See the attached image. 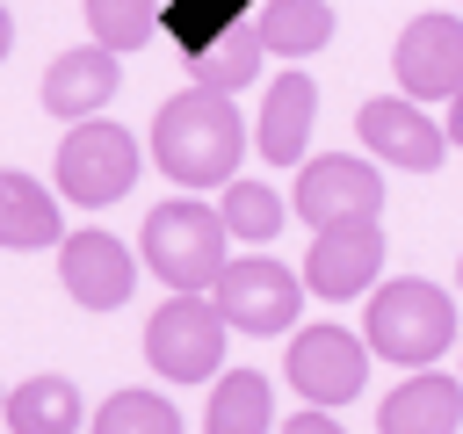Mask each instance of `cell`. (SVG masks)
<instances>
[{"instance_id":"cell-7","label":"cell","mask_w":463,"mask_h":434,"mask_svg":"<svg viewBox=\"0 0 463 434\" xmlns=\"http://www.w3.org/2000/svg\"><path fill=\"white\" fill-rule=\"evenodd\" d=\"M289 210H297L311 231L383 217V174H376V159H362V152H318V159H304Z\"/></svg>"},{"instance_id":"cell-5","label":"cell","mask_w":463,"mask_h":434,"mask_svg":"<svg viewBox=\"0 0 463 434\" xmlns=\"http://www.w3.org/2000/svg\"><path fill=\"white\" fill-rule=\"evenodd\" d=\"M210 304H217V318H224L232 333L268 340V333H289V326H297V311H304V275L282 268L275 253H239V260H224V275L210 282Z\"/></svg>"},{"instance_id":"cell-9","label":"cell","mask_w":463,"mask_h":434,"mask_svg":"<svg viewBox=\"0 0 463 434\" xmlns=\"http://www.w3.org/2000/svg\"><path fill=\"white\" fill-rule=\"evenodd\" d=\"M391 72L405 101H449L463 87V14H412L391 43Z\"/></svg>"},{"instance_id":"cell-20","label":"cell","mask_w":463,"mask_h":434,"mask_svg":"<svg viewBox=\"0 0 463 434\" xmlns=\"http://www.w3.org/2000/svg\"><path fill=\"white\" fill-rule=\"evenodd\" d=\"M260 58H268V51H260V29H253V22H224V29L188 58V80H195V87H217V94H239V87L260 72Z\"/></svg>"},{"instance_id":"cell-16","label":"cell","mask_w":463,"mask_h":434,"mask_svg":"<svg viewBox=\"0 0 463 434\" xmlns=\"http://www.w3.org/2000/svg\"><path fill=\"white\" fill-rule=\"evenodd\" d=\"M0 420H7V434H72L87 420V405H80V383L72 376L43 369V376H22L0 398Z\"/></svg>"},{"instance_id":"cell-27","label":"cell","mask_w":463,"mask_h":434,"mask_svg":"<svg viewBox=\"0 0 463 434\" xmlns=\"http://www.w3.org/2000/svg\"><path fill=\"white\" fill-rule=\"evenodd\" d=\"M456 282H463V253H456Z\"/></svg>"},{"instance_id":"cell-2","label":"cell","mask_w":463,"mask_h":434,"mask_svg":"<svg viewBox=\"0 0 463 434\" xmlns=\"http://www.w3.org/2000/svg\"><path fill=\"white\" fill-rule=\"evenodd\" d=\"M362 340H369V354H383V362L434 369V362L456 347V297H449L441 282H420V275L376 282V289H369V311H362Z\"/></svg>"},{"instance_id":"cell-26","label":"cell","mask_w":463,"mask_h":434,"mask_svg":"<svg viewBox=\"0 0 463 434\" xmlns=\"http://www.w3.org/2000/svg\"><path fill=\"white\" fill-rule=\"evenodd\" d=\"M7 51H14V14L0 7V58H7Z\"/></svg>"},{"instance_id":"cell-15","label":"cell","mask_w":463,"mask_h":434,"mask_svg":"<svg viewBox=\"0 0 463 434\" xmlns=\"http://www.w3.org/2000/svg\"><path fill=\"white\" fill-rule=\"evenodd\" d=\"M456 427H463V376L441 369H412L376 405V434H456Z\"/></svg>"},{"instance_id":"cell-10","label":"cell","mask_w":463,"mask_h":434,"mask_svg":"<svg viewBox=\"0 0 463 434\" xmlns=\"http://www.w3.org/2000/svg\"><path fill=\"white\" fill-rule=\"evenodd\" d=\"M354 130H362V152H369V159L405 166V174H434V166L449 159V130H441L420 101H405V94L362 101V108H354Z\"/></svg>"},{"instance_id":"cell-18","label":"cell","mask_w":463,"mask_h":434,"mask_svg":"<svg viewBox=\"0 0 463 434\" xmlns=\"http://www.w3.org/2000/svg\"><path fill=\"white\" fill-rule=\"evenodd\" d=\"M253 29H260V51H268V58L304 65L311 51L333 43V7H326V0H260Z\"/></svg>"},{"instance_id":"cell-24","label":"cell","mask_w":463,"mask_h":434,"mask_svg":"<svg viewBox=\"0 0 463 434\" xmlns=\"http://www.w3.org/2000/svg\"><path fill=\"white\" fill-rule=\"evenodd\" d=\"M282 434H347V427H340L326 405H304V412H289V420H282Z\"/></svg>"},{"instance_id":"cell-22","label":"cell","mask_w":463,"mask_h":434,"mask_svg":"<svg viewBox=\"0 0 463 434\" xmlns=\"http://www.w3.org/2000/svg\"><path fill=\"white\" fill-rule=\"evenodd\" d=\"M87 434H181V412L159 391H109L87 420Z\"/></svg>"},{"instance_id":"cell-4","label":"cell","mask_w":463,"mask_h":434,"mask_svg":"<svg viewBox=\"0 0 463 434\" xmlns=\"http://www.w3.org/2000/svg\"><path fill=\"white\" fill-rule=\"evenodd\" d=\"M137 166H145L137 137L123 123H109V116H87V123H72L58 137V166L51 174L80 210H109V203H123L137 188Z\"/></svg>"},{"instance_id":"cell-19","label":"cell","mask_w":463,"mask_h":434,"mask_svg":"<svg viewBox=\"0 0 463 434\" xmlns=\"http://www.w3.org/2000/svg\"><path fill=\"white\" fill-rule=\"evenodd\" d=\"M268 427H275V383L260 369H224L210 383L203 434H268Z\"/></svg>"},{"instance_id":"cell-6","label":"cell","mask_w":463,"mask_h":434,"mask_svg":"<svg viewBox=\"0 0 463 434\" xmlns=\"http://www.w3.org/2000/svg\"><path fill=\"white\" fill-rule=\"evenodd\" d=\"M224 318H217V304L203 297V289H174L159 311H152V326H145V362L166 376V383H210L217 369H224Z\"/></svg>"},{"instance_id":"cell-23","label":"cell","mask_w":463,"mask_h":434,"mask_svg":"<svg viewBox=\"0 0 463 434\" xmlns=\"http://www.w3.org/2000/svg\"><path fill=\"white\" fill-rule=\"evenodd\" d=\"M87 29H94V43L101 51H137V43H152V29H159V0H87Z\"/></svg>"},{"instance_id":"cell-17","label":"cell","mask_w":463,"mask_h":434,"mask_svg":"<svg viewBox=\"0 0 463 434\" xmlns=\"http://www.w3.org/2000/svg\"><path fill=\"white\" fill-rule=\"evenodd\" d=\"M65 224H58V195L43 181H29L22 166H0V246L7 253H36V246H58Z\"/></svg>"},{"instance_id":"cell-8","label":"cell","mask_w":463,"mask_h":434,"mask_svg":"<svg viewBox=\"0 0 463 434\" xmlns=\"http://www.w3.org/2000/svg\"><path fill=\"white\" fill-rule=\"evenodd\" d=\"M282 369H289V383H297L304 405L333 412V405L362 398V383H369V340L347 333V326H304V333H289Z\"/></svg>"},{"instance_id":"cell-1","label":"cell","mask_w":463,"mask_h":434,"mask_svg":"<svg viewBox=\"0 0 463 434\" xmlns=\"http://www.w3.org/2000/svg\"><path fill=\"white\" fill-rule=\"evenodd\" d=\"M239 152H246V123L232 108V94L217 87H181L159 101L152 116V159L174 188H224L239 174Z\"/></svg>"},{"instance_id":"cell-11","label":"cell","mask_w":463,"mask_h":434,"mask_svg":"<svg viewBox=\"0 0 463 434\" xmlns=\"http://www.w3.org/2000/svg\"><path fill=\"white\" fill-rule=\"evenodd\" d=\"M376 275H383V224H376V217L311 231V246H304V289H311V297L347 304V297L376 289Z\"/></svg>"},{"instance_id":"cell-3","label":"cell","mask_w":463,"mask_h":434,"mask_svg":"<svg viewBox=\"0 0 463 434\" xmlns=\"http://www.w3.org/2000/svg\"><path fill=\"white\" fill-rule=\"evenodd\" d=\"M137 246H145V268H152L166 289H210V282L224 275V260H232V231H224V217H217L210 203H195V195L152 203Z\"/></svg>"},{"instance_id":"cell-25","label":"cell","mask_w":463,"mask_h":434,"mask_svg":"<svg viewBox=\"0 0 463 434\" xmlns=\"http://www.w3.org/2000/svg\"><path fill=\"white\" fill-rule=\"evenodd\" d=\"M449 145H463V87L449 94Z\"/></svg>"},{"instance_id":"cell-28","label":"cell","mask_w":463,"mask_h":434,"mask_svg":"<svg viewBox=\"0 0 463 434\" xmlns=\"http://www.w3.org/2000/svg\"><path fill=\"white\" fill-rule=\"evenodd\" d=\"M0 398H7V391H0Z\"/></svg>"},{"instance_id":"cell-14","label":"cell","mask_w":463,"mask_h":434,"mask_svg":"<svg viewBox=\"0 0 463 434\" xmlns=\"http://www.w3.org/2000/svg\"><path fill=\"white\" fill-rule=\"evenodd\" d=\"M311 116H318V80L311 72H275L268 80V101H260V123H253L260 159L268 166H304Z\"/></svg>"},{"instance_id":"cell-21","label":"cell","mask_w":463,"mask_h":434,"mask_svg":"<svg viewBox=\"0 0 463 434\" xmlns=\"http://www.w3.org/2000/svg\"><path fill=\"white\" fill-rule=\"evenodd\" d=\"M217 217H224V231L232 239H246V246H268L275 231H282V217H289V203L268 188V181H224V195H217Z\"/></svg>"},{"instance_id":"cell-12","label":"cell","mask_w":463,"mask_h":434,"mask_svg":"<svg viewBox=\"0 0 463 434\" xmlns=\"http://www.w3.org/2000/svg\"><path fill=\"white\" fill-rule=\"evenodd\" d=\"M58 282H65V297L80 304V311H116V304H130V289H137V253L116 239V231H72V239H58Z\"/></svg>"},{"instance_id":"cell-13","label":"cell","mask_w":463,"mask_h":434,"mask_svg":"<svg viewBox=\"0 0 463 434\" xmlns=\"http://www.w3.org/2000/svg\"><path fill=\"white\" fill-rule=\"evenodd\" d=\"M116 87H123V58L101 51V43H80V51H58V58H51V72H43V108H51L58 123H87V116H101V108L116 101Z\"/></svg>"}]
</instances>
